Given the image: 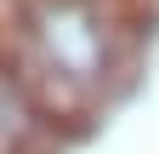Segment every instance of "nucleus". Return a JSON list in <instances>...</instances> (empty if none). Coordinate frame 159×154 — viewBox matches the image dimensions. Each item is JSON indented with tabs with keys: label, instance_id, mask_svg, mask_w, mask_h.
I'll list each match as a JSON object with an SVG mask.
<instances>
[{
	"label": "nucleus",
	"instance_id": "nucleus-1",
	"mask_svg": "<svg viewBox=\"0 0 159 154\" xmlns=\"http://www.w3.org/2000/svg\"><path fill=\"white\" fill-rule=\"evenodd\" d=\"M114 23L97 0H29L23 12V69L51 97L80 103L114 69Z\"/></svg>",
	"mask_w": 159,
	"mask_h": 154
}]
</instances>
